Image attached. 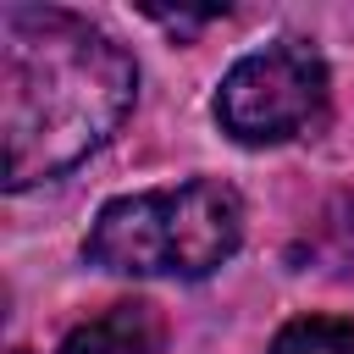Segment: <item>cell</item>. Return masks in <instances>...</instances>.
<instances>
[{
    "label": "cell",
    "instance_id": "3957f363",
    "mask_svg": "<svg viewBox=\"0 0 354 354\" xmlns=\"http://www.w3.org/2000/svg\"><path fill=\"white\" fill-rule=\"evenodd\" d=\"M321 100H326V61L299 39H277L232 61L216 94V116L238 144H282L321 111Z\"/></svg>",
    "mask_w": 354,
    "mask_h": 354
},
{
    "label": "cell",
    "instance_id": "8992f818",
    "mask_svg": "<svg viewBox=\"0 0 354 354\" xmlns=\"http://www.w3.org/2000/svg\"><path fill=\"white\" fill-rule=\"evenodd\" d=\"M17 354H28V348H17Z\"/></svg>",
    "mask_w": 354,
    "mask_h": 354
},
{
    "label": "cell",
    "instance_id": "277c9868",
    "mask_svg": "<svg viewBox=\"0 0 354 354\" xmlns=\"http://www.w3.org/2000/svg\"><path fill=\"white\" fill-rule=\"evenodd\" d=\"M61 354H160V321L149 304H111L66 332Z\"/></svg>",
    "mask_w": 354,
    "mask_h": 354
},
{
    "label": "cell",
    "instance_id": "5b68a950",
    "mask_svg": "<svg viewBox=\"0 0 354 354\" xmlns=\"http://www.w3.org/2000/svg\"><path fill=\"white\" fill-rule=\"evenodd\" d=\"M271 354H354V321H343V315H299L271 337Z\"/></svg>",
    "mask_w": 354,
    "mask_h": 354
},
{
    "label": "cell",
    "instance_id": "6da1fadb",
    "mask_svg": "<svg viewBox=\"0 0 354 354\" xmlns=\"http://www.w3.org/2000/svg\"><path fill=\"white\" fill-rule=\"evenodd\" d=\"M133 55L55 6L0 11V133L6 188L61 177L133 111Z\"/></svg>",
    "mask_w": 354,
    "mask_h": 354
},
{
    "label": "cell",
    "instance_id": "7a4b0ae2",
    "mask_svg": "<svg viewBox=\"0 0 354 354\" xmlns=\"http://www.w3.org/2000/svg\"><path fill=\"white\" fill-rule=\"evenodd\" d=\"M243 238L227 183H183L111 199L88 227V260L122 277H210Z\"/></svg>",
    "mask_w": 354,
    "mask_h": 354
}]
</instances>
